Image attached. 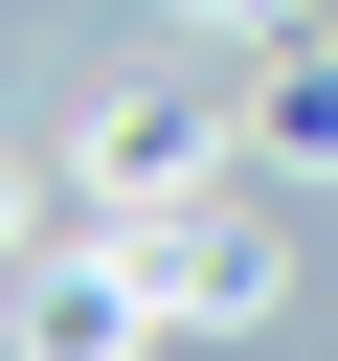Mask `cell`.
Segmentation results:
<instances>
[{"instance_id": "1", "label": "cell", "mask_w": 338, "mask_h": 361, "mask_svg": "<svg viewBox=\"0 0 338 361\" xmlns=\"http://www.w3.org/2000/svg\"><path fill=\"white\" fill-rule=\"evenodd\" d=\"M90 180H113V226H158V203H203V113H180V90H135V113H90Z\"/></svg>"}, {"instance_id": "2", "label": "cell", "mask_w": 338, "mask_h": 361, "mask_svg": "<svg viewBox=\"0 0 338 361\" xmlns=\"http://www.w3.org/2000/svg\"><path fill=\"white\" fill-rule=\"evenodd\" d=\"M158 271H23V361H135Z\"/></svg>"}, {"instance_id": "3", "label": "cell", "mask_w": 338, "mask_h": 361, "mask_svg": "<svg viewBox=\"0 0 338 361\" xmlns=\"http://www.w3.org/2000/svg\"><path fill=\"white\" fill-rule=\"evenodd\" d=\"M135 271H158L180 316H270V226H180V203H158V248H135Z\"/></svg>"}, {"instance_id": "4", "label": "cell", "mask_w": 338, "mask_h": 361, "mask_svg": "<svg viewBox=\"0 0 338 361\" xmlns=\"http://www.w3.org/2000/svg\"><path fill=\"white\" fill-rule=\"evenodd\" d=\"M0 248H23V158H0Z\"/></svg>"}]
</instances>
